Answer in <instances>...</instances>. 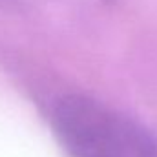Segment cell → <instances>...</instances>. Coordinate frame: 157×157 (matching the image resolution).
I'll return each mask as SVG.
<instances>
[{
  "instance_id": "6da1fadb",
  "label": "cell",
  "mask_w": 157,
  "mask_h": 157,
  "mask_svg": "<svg viewBox=\"0 0 157 157\" xmlns=\"http://www.w3.org/2000/svg\"><path fill=\"white\" fill-rule=\"evenodd\" d=\"M53 124L73 157H157V139L146 128L84 95L59 101Z\"/></svg>"
}]
</instances>
